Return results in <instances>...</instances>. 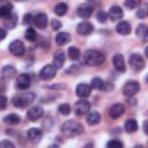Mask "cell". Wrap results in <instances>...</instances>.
I'll list each match as a JSON object with an SVG mask.
<instances>
[{"instance_id": "cell-1", "label": "cell", "mask_w": 148, "mask_h": 148, "mask_svg": "<svg viewBox=\"0 0 148 148\" xmlns=\"http://www.w3.org/2000/svg\"><path fill=\"white\" fill-rule=\"evenodd\" d=\"M83 61L89 66H99L105 61V57L97 50H88L83 54Z\"/></svg>"}, {"instance_id": "cell-2", "label": "cell", "mask_w": 148, "mask_h": 148, "mask_svg": "<svg viewBox=\"0 0 148 148\" xmlns=\"http://www.w3.org/2000/svg\"><path fill=\"white\" fill-rule=\"evenodd\" d=\"M60 130L65 135L76 136V135H79L83 132V126L80 125L79 123L74 121V120H67L61 125Z\"/></svg>"}, {"instance_id": "cell-3", "label": "cell", "mask_w": 148, "mask_h": 148, "mask_svg": "<svg viewBox=\"0 0 148 148\" xmlns=\"http://www.w3.org/2000/svg\"><path fill=\"white\" fill-rule=\"evenodd\" d=\"M35 98V95L32 92H24L20 96H16L13 98V104L16 106V108H24L25 105L32 103Z\"/></svg>"}, {"instance_id": "cell-4", "label": "cell", "mask_w": 148, "mask_h": 148, "mask_svg": "<svg viewBox=\"0 0 148 148\" xmlns=\"http://www.w3.org/2000/svg\"><path fill=\"white\" fill-rule=\"evenodd\" d=\"M139 90H140V83L138 81H134V80L127 81L123 87V92L127 97L134 96L136 92H139Z\"/></svg>"}, {"instance_id": "cell-5", "label": "cell", "mask_w": 148, "mask_h": 148, "mask_svg": "<svg viewBox=\"0 0 148 148\" xmlns=\"http://www.w3.org/2000/svg\"><path fill=\"white\" fill-rule=\"evenodd\" d=\"M128 61H130L131 68H132L134 72H140V71H142V69L145 68V65H146L143 58H142L140 54H136V53L132 54V56L130 57V60H128Z\"/></svg>"}, {"instance_id": "cell-6", "label": "cell", "mask_w": 148, "mask_h": 148, "mask_svg": "<svg viewBox=\"0 0 148 148\" xmlns=\"http://www.w3.org/2000/svg\"><path fill=\"white\" fill-rule=\"evenodd\" d=\"M8 50H9V52H10L13 56H15V57H21V56H23L25 49H24V44H23L21 40L16 39V40H13V42L9 44Z\"/></svg>"}, {"instance_id": "cell-7", "label": "cell", "mask_w": 148, "mask_h": 148, "mask_svg": "<svg viewBox=\"0 0 148 148\" xmlns=\"http://www.w3.org/2000/svg\"><path fill=\"white\" fill-rule=\"evenodd\" d=\"M90 110V103L86 99H80L74 104V112L77 116H83Z\"/></svg>"}, {"instance_id": "cell-8", "label": "cell", "mask_w": 148, "mask_h": 148, "mask_svg": "<svg viewBox=\"0 0 148 148\" xmlns=\"http://www.w3.org/2000/svg\"><path fill=\"white\" fill-rule=\"evenodd\" d=\"M57 74V68L53 65H46L44 66L39 72V77L42 80H51Z\"/></svg>"}, {"instance_id": "cell-9", "label": "cell", "mask_w": 148, "mask_h": 148, "mask_svg": "<svg viewBox=\"0 0 148 148\" xmlns=\"http://www.w3.org/2000/svg\"><path fill=\"white\" fill-rule=\"evenodd\" d=\"M94 31V25L87 21H82L77 24L76 27V32L81 36H87V35H90L91 32Z\"/></svg>"}, {"instance_id": "cell-10", "label": "cell", "mask_w": 148, "mask_h": 148, "mask_svg": "<svg viewBox=\"0 0 148 148\" xmlns=\"http://www.w3.org/2000/svg\"><path fill=\"white\" fill-rule=\"evenodd\" d=\"M42 116H43V109L39 105L30 108L27 112V118L30 121H37V119H39Z\"/></svg>"}, {"instance_id": "cell-11", "label": "cell", "mask_w": 148, "mask_h": 148, "mask_svg": "<svg viewBox=\"0 0 148 148\" xmlns=\"http://www.w3.org/2000/svg\"><path fill=\"white\" fill-rule=\"evenodd\" d=\"M92 6L89 3H82L77 7V15L81 18H89L92 14Z\"/></svg>"}, {"instance_id": "cell-12", "label": "cell", "mask_w": 148, "mask_h": 148, "mask_svg": "<svg viewBox=\"0 0 148 148\" xmlns=\"http://www.w3.org/2000/svg\"><path fill=\"white\" fill-rule=\"evenodd\" d=\"M27 136H28V140L32 143H37L39 142V140L42 139L43 136V133H42V130L37 128V127H31L28 133H27Z\"/></svg>"}, {"instance_id": "cell-13", "label": "cell", "mask_w": 148, "mask_h": 148, "mask_svg": "<svg viewBox=\"0 0 148 148\" xmlns=\"http://www.w3.org/2000/svg\"><path fill=\"white\" fill-rule=\"evenodd\" d=\"M90 91H91V87L87 83H79L76 86V89H75V92L76 95L80 97V98H86L90 95Z\"/></svg>"}, {"instance_id": "cell-14", "label": "cell", "mask_w": 148, "mask_h": 148, "mask_svg": "<svg viewBox=\"0 0 148 148\" xmlns=\"http://www.w3.org/2000/svg\"><path fill=\"white\" fill-rule=\"evenodd\" d=\"M32 21L35 23V25L39 29H45L47 25V15L44 13H38L37 15H35L32 17Z\"/></svg>"}, {"instance_id": "cell-15", "label": "cell", "mask_w": 148, "mask_h": 148, "mask_svg": "<svg viewBox=\"0 0 148 148\" xmlns=\"http://www.w3.org/2000/svg\"><path fill=\"white\" fill-rule=\"evenodd\" d=\"M124 112H125L124 105L117 103V104H114V105H112V106L110 108V110H109V116H110L111 118H113V119H117V118L121 117V116L124 114Z\"/></svg>"}, {"instance_id": "cell-16", "label": "cell", "mask_w": 148, "mask_h": 148, "mask_svg": "<svg viewBox=\"0 0 148 148\" xmlns=\"http://www.w3.org/2000/svg\"><path fill=\"white\" fill-rule=\"evenodd\" d=\"M16 87L21 90H25L30 87V76L28 74H21L18 75L16 80Z\"/></svg>"}, {"instance_id": "cell-17", "label": "cell", "mask_w": 148, "mask_h": 148, "mask_svg": "<svg viewBox=\"0 0 148 148\" xmlns=\"http://www.w3.org/2000/svg\"><path fill=\"white\" fill-rule=\"evenodd\" d=\"M64 62H65V52L61 51V50L56 51L54 54H53V64L52 65L58 69V68L62 67Z\"/></svg>"}, {"instance_id": "cell-18", "label": "cell", "mask_w": 148, "mask_h": 148, "mask_svg": "<svg viewBox=\"0 0 148 148\" xmlns=\"http://www.w3.org/2000/svg\"><path fill=\"white\" fill-rule=\"evenodd\" d=\"M123 15H124L123 9L119 6H112L109 10V18L111 21H118L123 17Z\"/></svg>"}, {"instance_id": "cell-19", "label": "cell", "mask_w": 148, "mask_h": 148, "mask_svg": "<svg viewBox=\"0 0 148 148\" xmlns=\"http://www.w3.org/2000/svg\"><path fill=\"white\" fill-rule=\"evenodd\" d=\"M113 66L117 71L119 72H125L126 67H125V60H124V57L119 53L114 54L113 56Z\"/></svg>"}, {"instance_id": "cell-20", "label": "cell", "mask_w": 148, "mask_h": 148, "mask_svg": "<svg viewBox=\"0 0 148 148\" xmlns=\"http://www.w3.org/2000/svg\"><path fill=\"white\" fill-rule=\"evenodd\" d=\"M116 31L118 34H120V35H128L131 32V24L127 21H120L117 24Z\"/></svg>"}, {"instance_id": "cell-21", "label": "cell", "mask_w": 148, "mask_h": 148, "mask_svg": "<svg viewBox=\"0 0 148 148\" xmlns=\"http://www.w3.org/2000/svg\"><path fill=\"white\" fill-rule=\"evenodd\" d=\"M99 121H101V116H99L98 112L91 111V112L88 113V116H87V123H88V125L94 126V125H97Z\"/></svg>"}, {"instance_id": "cell-22", "label": "cell", "mask_w": 148, "mask_h": 148, "mask_svg": "<svg viewBox=\"0 0 148 148\" xmlns=\"http://www.w3.org/2000/svg\"><path fill=\"white\" fill-rule=\"evenodd\" d=\"M2 76L5 77V79H7V80H10V79H13L14 76H15V74H16V69L12 66V65H7V66H5L3 68H2Z\"/></svg>"}, {"instance_id": "cell-23", "label": "cell", "mask_w": 148, "mask_h": 148, "mask_svg": "<svg viewBox=\"0 0 148 148\" xmlns=\"http://www.w3.org/2000/svg\"><path fill=\"white\" fill-rule=\"evenodd\" d=\"M71 40V36L68 32H59L56 36V43L58 45H65Z\"/></svg>"}, {"instance_id": "cell-24", "label": "cell", "mask_w": 148, "mask_h": 148, "mask_svg": "<svg viewBox=\"0 0 148 148\" xmlns=\"http://www.w3.org/2000/svg\"><path fill=\"white\" fill-rule=\"evenodd\" d=\"M3 121L6 124H9V125H17L21 121V118L16 113H10V114H8L3 118Z\"/></svg>"}, {"instance_id": "cell-25", "label": "cell", "mask_w": 148, "mask_h": 148, "mask_svg": "<svg viewBox=\"0 0 148 148\" xmlns=\"http://www.w3.org/2000/svg\"><path fill=\"white\" fill-rule=\"evenodd\" d=\"M67 9H68V6L66 3H64V2H60V3H58V5L54 6L53 12L56 13V15L62 16V15H65L67 13Z\"/></svg>"}, {"instance_id": "cell-26", "label": "cell", "mask_w": 148, "mask_h": 148, "mask_svg": "<svg viewBox=\"0 0 148 148\" xmlns=\"http://www.w3.org/2000/svg\"><path fill=\"white\" fill-rule=\"evenodd\" d=\"M136 35H138V37L141 38L142 40H146V39H147V36H148L147 25H146V24H139L138 28H136Z\"/></svg>"}, {"instance_id": "cell-27", "label": "cell", "mask_w": 148, "mask_h": 148, "mask_svg": "<svg viewBox=\"0 0 148 148\" xmlns=\"http://www.w3.org/2000/svg\"><path fill=\"white\" fill-rule=\"evenodd\" d=\"M125 130L128 133H134L138 130V123L135 119H128L125 123Z\"/></svg>"}, {"instance_id": "cell-28", "label": "cell", "mask_w": 148, "mask_h": 148, "mask_svg": "<svg viewBox=\"0 0 148 148\" xmlns=\"http://www.w3.org/2000/svg\"><path fill=\"white\" fill-rule=\"evenodd\" d=\"M67 54H68L69 59H72V60H77V59L80 58V56H81L80 50H79L77 47H74V46H69V47H68Z\"/></svg>"}, {"instance_id": "cell-29", "label": "cell", "mask_w": 148, "mask_h": 148, "mask_svg": "<svg viewBox=\"0 0 148 148\" xmlns=\"http://www.w3.org/2000/svg\"><path fill=\"white\" fill-rule=\"evenodd\" d=\"M10 13H12V5L6 3V5L0 6V17L6 18L10 15Z\"/></svg>"}, {"instance_id": "cell-30", "label": "cell", "mask_w": 148, "mask_h": 148, "mask_svg": "<svg viewBox=\"0 0 148 148\" xmlns=\"http://www.w3.org/2000/svg\"><path fill=\"white\" fill-rule=\"evenodd\" d=\"M6 18H8V20L5 22L6 27L9 28V29H14L15 25H16V23H17V16H16L15 14H10V15H9L8 17H6Z\"/></svg>"}, {"instance_id": "cell-31", "label": "cell", "mask_w": 148, "mask_h": 148, "mask_svg": "<svg viewBox=\"0 0 148 148\" xmlns=\"http://www.w3.org/2000/svg\"><path fill=\"white\" fill-rule=\"evenodd\" d=\"M104 81L102 80V79H99V77H94V79H91V88H94V89H103L104 88Z\"/></svg>"}, {"instance_id": "cell-32", "label": "cell", "mask_w": 148, "mask_h": 148, "mask_svg": "<svg viewBox=\"0 0 148 148\" xmlns=\"http://www.w3.org/2000/svg\"><path fill=\"white\" fill-rule=\"evenodd\" d=\"M24 36H25V39H28L29 42H34V40H36V38H37V34H36L35 29H32V28H28V29L25 30Z\"/></svg>"}, {"instance_id": "cell-33", "label": "cell", "mask_w": 148, "mask_h": 148, "mask_svg": "<svg viewBox=\"0 0 148 148\" xmlns=\"http://www.w3.org/2000/svg\"><path fill=\"white\" fill-rule=\"evenodd\" d=\"M58 111H59V113L62 114V116H68V114L71 113V106H69V104L64 103V104L59 105Z\"/></svg>"}, {"instance_id": "cell-34", "label": "cell", "mask_w": 148, "mask_h": 148, "mask_svg": "<svg viewBox=\"0 0 148 148\" xmlns=\"http://www.w3.org/2000/svg\"><path fill=\"white\" fill-rule=\"evenodd\" d=\"M141 0H125V6L130 9H134L138 6H140Z\"/></svg>"}, {"instance_id": "cell-35", "label": "cell", "mask_w": 148, "mask_h": 148, "mask_svg": "<svg viewBox=\"0 0 148 148\" xmlns=\"http://www.w3.org/2000/svg\"><path fill=\"white\" fill-rule=\"evenodd\" d=\"M123 146H124V143L121 141H119V140H116V139H113V140H111V141H109L106 143L108 148H121Z\"/></svg>"}, {"instance_id": "cell-36", "label": "cell", "mask_w": 148, "mask_h": 148, "mask_svg": "<svg viewBox=\"0 0 148 148\" xmlns=\"http://www.w3.org/2000/svg\"><path fill=\"white\" fill-rule=\"evenodd\" d=\"M136 16L140 18H145L147 16V5H143L141 8H139V10L136 12Z\"/></svg>"}, {"instance_id": "cell-37", "label": "cell", "mask_w": 148, "mask_h": 148, "mask_svg": "<svg viewBox=\"0 0 148 148\" xmlns=\"http://www.w3.org/2000/svg\"><path fill=\"white\" fill-rule=\"evenodd\" d=\"M106 18H108V14H106L105 12H103V10H99V12L97 13V20H98V22H102V23H104V22L106 21Z\"/></svg>"}, {"instance_id": "cell-38", "label": "cell", "mask_w": 148, "mask_h": 148, "mask_svg": "<svg viewBox=\"0 0 148 148\" xmlns=\"http://www.w3.org/2000/svg\"><path fill=\"white\" fill-rule=\"evenodd\" d=\"M51 27H52L53 30H59L61 28V22L58 21V20H56V18H53L51 21Z\"/></svg>"}, {"instance_id": "cell-39", "label": "cell", "mask_w": 148, "mask_h": 148, "mask_svg": "<svg viewBox=\"0 0 148 148\" xmlns=\"http://www.w3.org/2000/svg\"><path fill=\"white\" fill-rule=\"evenodd\" d=\"M7 106V98L3 95H0V110H3Z\"/></svg>"}, {"instance_id": "cell-40", "label": "cell", "mask_w": 148, "mask_h": 148, "mask_svg": "<svg viewBox=\"0 0 148 148\" xmlns=\"http://www.w3.org/2000/svg\"><path fill=\"white\" fill-rule=\"evenodd\" d=\"M0 147H12V148H14V143L8 141V140H3L2 142H0Z\"/></svg>"}, {"instance_id": "cell-41", "label": "cell", "mask_w": 148, "mask_h": 148, "mask_svg": "<svg viewBox=\"0 0 148 148\" xmlns=\"http://www.w3.org/2000/svg\"><path fill=\"white\" fill-rule=\"evenodd\" d=\"M31 21H32V16H31V14H25L24 17H23V23L27 24V23H30Z\"/></svg>"}, {"instance_id": "cell-42", "label": "cell", "mask_w": 148, "mask_h": 148, "mask_svg": "<svg viewBox=\"0 0 148 148\" xmlns=\"http://www.w3.org/2000/svg\"><path fill=\"white\" fill-rule=\"evenodd\" d=\"M7 36V31L3 28H0V40H3Z\"/></svg>"}, {"instance_id": "cell-43", "label": "cell", "mask_w": 148, "mask_h": 148, "mask_svg": "<svg viewBox=\"0 0 148 148\" xmlns=\"http://www.w3.org/2000/svg\"><path fill=\"white\" fill-rule=\"evenodd\" d=\"M6 90V83H5V81L0 77V91H5Z\"/></svg>"}, {"instance_id": "cell-44", "label": "cell", "mask_w": 148, "mask_h": 148, "mask_svg": "<svg viewBox=\"0 0 148 148\" xmlns=\"http://www.w3.org/2000/svg\"><path fill=\"white\" fill-rule=\"evenodd\" d=\"M143 131H145V133H146V134L148 133V131H147V120L143 123Z\"/></svg>"}, {"instance_id": "cell-45", "label": "cell", "mask_w": 148, "mask_h": 148, "mask_svg": "<svg viewBox=\"0 0 148 148\" xmlns=\"http://www.w3.org/2000/svg\"><path fill=\"white\" fill-rule=\"evenodd\" d=\"M87 1H92V0H87Z\"/></svg>"}, {"instance_id": "cell-46", "label": "cell", "mask_w": 148, "mask_h": 148, "mask_svg": "<svg viewBox=\"0 0 148 148\" xmlns=\"http://www.w3.org/2000/svg\"><path fill=\"white\" fill-rule=\"evenodd\" d=\"M16 1H22V0H16Z\"/></svg>"}]
</instances>
